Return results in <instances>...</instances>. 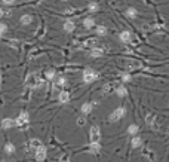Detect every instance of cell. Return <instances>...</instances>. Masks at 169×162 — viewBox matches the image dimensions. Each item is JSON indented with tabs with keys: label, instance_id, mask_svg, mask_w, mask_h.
I'll list each match as a JSON object with an SVG mask.
<instances>
[{
	"label": "cell",
	"instance_id": "1f68e13d",
	"mask_svg": "<svg viewBox=\"0 0 169 162\" xmlns=\"http://www.w3.org/2000/svg\"><path fill=\"white\" fill-rule=\"evenodd\" d=\"M2 15H3V11H2V9H0V16H2Z\"/></svg>",
	"mask_w": 169,
	"mask_h": 162
},
{
	"label": "cell",
	"instance_id": "9a60e30c",
	"mask_svg": "<svg viewBox=\"0 0 169 162\" xmlns=\"http://www.w3.org/2000/svg\"><path fill=\"white\" fill-rule=\"evenodd\" d=\"M89 55H91L92 58H100V57L104 55V51H103L101 48H92L91 52H89Z\"/></svg>",
	"mask_w": 169,
	"mask_h": 162
},
{
	"label": "cell",
	"instance_id": "d6986e66",
	"mask_svg": "<svg viewBox=\"0 0 169 162\" xmlns=\"http://www.w3.org/2000/svg\"><path fill=\"white\" fill-rule=\"evenodd\" d=\"M125 15L128 16V18H131V19H134V18H136V15H138V11L135 9V8H128L126 9V12H125Z\"/></svg>",
	"mask_w": 169,
	"mask_h": 162
},
{
	"label": "cell",
	"instance_id": "ba28073f",
	"mask_svg": "<svg viewBox=\"0 0 169 162\" xmlns=\"http://www.w3.org/2000/svg\"><path fill=\"white\" fill-rule=\"evenodd\" d=\"M86 152L93 153V155H98V153L101 152V144H100V143H89V146H88Z\"/></svg>",
	"mask_w": 169,
	"mask_h": 162
},
{
	"label": "cell",
	"instance_id": "8fae6325",
	"mask_svg": "<svg viewBox=\"0 0 169 162\" xmlns=\"http://www.w3.org/2000/svg\"><path fill=\"white\" fill-rule=\"evenodd\" d=\"M58 101L59 103H68L70 101V92L68 91H61L59 92V95H58Z\"/></svg>",
	"mask_w": 169,
	"mask_h": 162
},
{
	"label": "cell",
	"instance_id": "7a4b0ae2",
	"mask_svg": "<svg viewBox=\"0 0 169 162\" xmlns=\"http://www.w3.org/2000/svg\"><path fill=\"white\" fill-rule=\"evenodd\" d=\"M98 77H100V73L95 72V70H92V68H89V67L85 68L83 75H82V79H83L85 83H92V82H95Z\"/></svg>",
	"mask_w": 169,
	"mask_h": 162
},
{
	"label": "cell",
	"instance_id": "52a82bcc",
	"mask_svg": "<svg viewBox=\"0 0 169 162\" xmlns=\"http://www.w3.org/2000/svg\"><path fill=\"white\" fill-rule=\"evenodd\" d=\"M46 147L45 146H40V147H37L36 150H34V156H36V159L39 161V162H42V161H45L46 159Z\"/></svg>",
	"mask_w": 169,
	"mask_h": 162
},
{
	"label": "cell",
	"instance_id": "d6a6232c",
	"mask_svg": "<svg viewBox=\"0 0 169 162\" xmlns=\"http://www.w3.org/2000/svg\"><path fill=\"white\" fill-rule=\"evenodd\" d=\"M59 162H68V161H67V159H62V161H59Z\"/></svg>",
	"mask_w": 169,
	"mask_h": 162
},
{
	"label": "cell",
	"instance_id": "9c48e42d",
	"mask_svg": "<svg viewBox=\"0 0 169 162\" xmlns=\"http://www.w3.org/2000/svg\"><path fill=\"white\" fill-rule=\"evenodd\" d=\"M131 146H132L134 149H139V147H142V138H141L139 135H132Z\"/></svg>",
	"mask_w": 169,
	"mask_h": 162
},
{
	"label": "cell",
	"instance_id": "836d02e7",
	"mask_svg": "<svg viewBox=\"0 0 169 162\" xmlns=\"http://www.w3.org/2000/svg\"><path fill=\"white\" fill-rule=\"evenodd\" d=\"M0 37H2V33H0Z\"/></svg>",
	"mask_w": 169,
	"mask_h": 162
},
{
	"label": "cell",
	"instance_id": "3957f363",
	"mask_svg": "<svg viewBox=\"0 0 169 162\" xmlns=\"http://www.w3.org/2000/svg\"><path fill=\"white\" fill-rule=\"evenodd\" d=\"M101 140V128L100 125H92L89 129V141L91 143H100Z\"/></svg>",
	"mask_w": 169,
	"mask_h": 162
},
{
	"label": "cell",
	"instance_id": "5b68a950",
	"mask_svg": "<svg viewBox=\"0 0 169 162\" xmlns=\"http://www.w3.org/2000/svg\"><path fill=\"white\" fill-rule=\"evenodd\" d=\"M28 121H30V116H28V113H27V112H21V113H19V116L15 119V122H16V126L27 125V124H28Z\"/></svg>",
	"mask_w": 169,
	"mask_h": 162
},
{
	"label": "cell",
	"instance_id": "277c9868",
	"mask_svg": "<svg viewBox=\"0 0 169 162\" xmlns=\"http://www.w3.org/2000/svg\"><path fill=\"white\" fill-rule=\"evenodd\" d=\"M98 104V101H88V103H83L82 107H80V112L82 114H85V116H88V114H91V112L93 110V107Z\"/></svg>",
	"mask_w": 169,
	"mask_h": 162
},
{
	"label": "cell",
	"instance_id": "603a6c76",
	"mask_svg": "<svg viewBox=\"0 0 169 162\" xmlns=\"http://www.w3.org/2000/svg\"><path fill=\"white\" fill-rule=\"evenodd\" d=\"M30 146H31V147L36 150L37 147H40V146H43V144H42V141L39 140V138H33V140L30 141Z\"/></svg>",
	"mask_w": 169,
	"mask_h": 162
},
{
	"label": "cell",
	"instance_id": "83f0119b",
	"mask_svg": "<svg viewBox=\"0 0 169 162\" xmlns=\"http://www.w3.org/2000/svg\"><path fill=\"white\" fill-rule=\"evenodd\" d=\"M5 152L6 153H13L15 152V146L13 144H6L5 146Z\"/></svg>",
	"mask_w": 169,
	"mask_h": 162
},
{
	"label": "cell",
	"instance_id": "ac0fdd59",
	"mask_svg": "<svg viewBox=\"0 0 169 162\" xmlns=\"http://www.w3.org/2000/svg\"><path fill=\"white\" fill-rule=\"evenodd\" d=\"M138 131H139V126H138L136 124H131V125L128 126V129H126V132H128L129 135H136Z\"/></svg>",
	"mask_w": 169,
	"mask_h": 162
},
{
	"label": "cell",
	"instance_id": "4dcf8cb0",
	"mask_svg": "<svg viewBox=\"0 0 169 162\" xmlns=\"http://www.w3.org/2000/svg\"><path fill=\"white\" fill-rule=\"evenodd\" d=\"M15 2V0H3V3H6V5H12Z\"/></svg>",
	"mask_w": 169,
	"mask_h": 162
},
{
	"label": "cell",
	"instance_id": "8992f818",
	"mask_svg": "<svg viewBox=\"0 0 169 162\" xmlns=\"http://www.w3.org/2000/svg\"><path fill=\"white\" fill-rule=\"evenodd\" d=\"M114 94L117 95V97H120V98H125V97H128V89H126V86L122 83V85H119L117 83V86L114 88Z\"/></svg>",
	"mask_w": 169,
	"mask_h": 162
},
{
	"label": "cell",
	"instance_id": "e575fe53",
	"mask_svg": "<svg viewBox=\"0 0 169 162\" xmlns=\"http://www.w3.org/2000/svg\"><path fill=\"white\" fill-rule=\"evenodd\" d=\"M62 2H67V0H62Z\"/></svg>",
	"mask_w": 169,
	"mask_h": 162
},
{
	"label": "cell",
	"instance_id": "ffe728a7",
	"mask_svg": "<svg viewBox=\"0 0 169 162\" xmlns=\"http://www.w3.org/2000/svg\"><path fill=\"white\" fill-rule=\"evenodd\" d=\"M31 21H33V16H31V15H22V16H21V24H22V26L31 24Z\"/></svg>",
	"mask_w": 169,
	"mask_h": 162
},
{
	"label": "cell",
	"instance_id": "e0dca14e",
	"mask_svg": "<svg viewBox=\"0 0 169 162\" xmlns=\"http://www.w3.org/2000/svg\"><path fill=\"white\" fill-rule=\"evenodd\" d=\"M27 85H30V86H36V85H40L37 75H30V76H28V79H27Z\"/></svg>",
	"mask_w": 169,
	"mask_h": 162
},
{
	"label": "cell",
	"instance_id": "44dd1931",
	"mask_svg": "<svg viewBox=\"0 0 169 162\" xmlns=\"http://www.w3.org/2000/svg\"><path fill=\"white\" fill-rule=\"evenodd\" d=\"M107 33H108V30H107L105 26H98L96 27V34L98 36H107Z\"/></svg>",
	"mask_w": 169,
	"mask_h": 162
},
{
	"label": "cell",
	"instance_id": "30bf717a",
	"mask_svg": "<svg viewBox=\"0 0 169 162\" xmlns=\"http://www.w3.org/2000/svg\"><path fill=\"white\" fill-rule=\"evenodd\" d=\"M13 126H16V122H15V119L6 118V119H3V121H2V128L8 129V128H13Z\"/></svg>",
	"mask_w": 169,
	"mask_h": 162
},
{
	"label": "cell",
	"instance_id": "2e32d148",
	"mask_svg": "<svg viewBox=\"0 0 169 162\" xmlns=\"http://www.w3.org/2000/svg\"><path fill=\"white\" fill-rule=\"evenodd\" d=\"M93 26H95V19H93L92 16H88V18H85V19H83V27H85V28L91 30Z\"/></svg>",
	"mask_w": 169,
	"mask_h": 162
},
{
	"label": "cell",
	"instance_id": "cb8c5ba5",
	"mask_svg": "<svg viewBox=\"0 0 169 162\" xmlns=\"http://www.w3.org/2000/svg\"><path fill=\"white\" fill-rule=\"evenodd\" d=\"M142 155H144V156H148V158H150V161H153V159H154V153H153L150 149H146V147H144V149H142Z\"/></svg>",
	"mask_w": 169,
	"mask_h": 162
},
{
	"label": "cell",
	"instance_id": "f546056e",
	"mask_svg": "<svg viewBox=\"0 0 169 162\" xmlns=\"http://www.w3.org/2000/svg\"><path fill=\"white\" fill-rule=\"evenodd\" d=\"M8 30V26L6 24H0V33H5Z\"/></svg>",
	"mask_w": 169,
	"mask_h": 162
},
{
	"label": "cell",
	"instance_id": "6da1fadb",
	"mask_svg": "<svg viewBox=\"0 0 169 162\" xmlns=\"http://www.w3.org/2000/svg\"><path fill=\"white\" fill-rule=\"evenodd\" d=\"M125 116H126V109H125V107H117L116 110H113V112L108 114L107 121L111 122V124H114V122H119L120 119H123Z\"/></svg>",
	"mask_w": 169,
	"mask_h": 162
},
{
	"label": "cell",
	"instance_id": "7c38bea8",
	"mask_svg": "<svg viewBox=\"0 0 169 162\" xmlns=\"http://www.w3.org/2000/svg\"><path fill=\"white\" fill-rule=\"evenodd\" d=\"M119 37H120V40H122L123 43H129L131 39H132V34H131V31L125 30V31H122V33L119 34Z\"/></svg>",
	"mask_w": 169,
	"mask_h": 162
},
{
	"label": "cell",
	"instance_id": "4fadbf2b",
	"mask_svg": "<svg viewBox=\"0 0 169 162\" xmlns=\"http://www.w3.org/2000/svg\"><path fill=\"white\" fill-rule=\"evenodd\" d=\"M74 28H76V24L71 19H67L65 22H64V30L67 31V33H71V31H74Z\"/></svg>",
	"mask_w": 169,
	"mask_h": 162
},
{
	"label": "cell",
	"instance_id": "7402d4cb",
	"mask_svg": "<svg viewBox=\"0 0 169 162\" xmlns=\"http://www.w3.org/2000/svg\"><path fill=\"white\" fill-rule=\"evenodd\" d=\"M88 11L89 12H96V11H100V5L96 3V2H91L88 5Z\"/></svg>",
	"mask_w": 169,
	"mask_h": 162
},
{
	"label": "cell",
	"instance_id": "d4e9b609",
	"mask_svg": "<svg viewBox=\"0 0 169 162\" xmlns=\"http://www.w3.org/2000/svg\"><path fill=\"white\" fill-rule=\"evenodd\" d=\"M65 82H67V80H65V77H64V76H59V77L57 79V82H55V86H64V85H65Z\"/></svg>",
	"mask_w": 169,
	"mask_h": 162
},
{
	"label": "cell",
	"instance_id": "5bb4252c",
	"mask_svg": "<svg viewBox=\"0 0 169 162\" xmlns=\"http://www.w3.org/2000/svg\"><path fill=\"white\" fill-rule=\"evenodd\" d=\"M116 86H117V83H116V82H108V83H105V85H104L103 92H104V94H110L111 91L114 92V88H116Z\"/></svg>",
	"mask_w": 169,
	"mask_h": 162
},
{
	"label": "cell",
	"instance_id": "484cf974",
	"mask_svg": "<svg viewBox=\"0 0 169 162\" xmlns=\"http://www.w3.org/2000/svg\"><path fill=\"white\" fill-rule=\"evenodd\" d=\"M120 80H122V83L129 82V80H132V76H131L129 73H125V75H122V76H120Z\"/></svg>",
	"mask_w": 169,
	"mask_h": 162
},
{
	"label": "cell",
	"instance_id": "f1b7e54d",
	"mask_svg": "<svg viewBox=\"0 0 169 162\" xmlns=\"http://www.w3.org/2000/svg\"><path fill=\"white\" fill-rule=\"evenodd\" d=\"M85 124H86L85 114H83V116H80V118H77V125H79V126H85Z\"/></svg>",
	"mask_w": 169,
	"mask_h": 162
},
{
	"label": "cell",
	"instance_id": "4316f807",
	"mask_svg": "<svg viewBox=\"0 0 169 162\" xmlns=\"http://www.w3.org/2000/svg\"><path fill=\"white\" fill-rule=\"evenodd\" d=\"M55 77V70H47L46 72V79L47 80H52Z\"/></svg>",
	"mask_w": 169,
	"mask_h": 162
}]
</instances>
